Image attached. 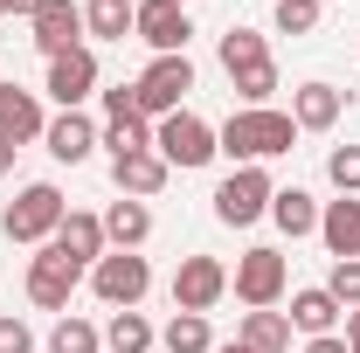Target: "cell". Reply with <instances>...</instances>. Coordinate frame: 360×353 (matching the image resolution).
<instances>
[{
  "label": "cell",
  "mask_w": 360,
  "mask_h": 353,
  "mask_svg": "<svg viewBox=\"0 0 360 353\" xmlns=\"http://www.w3.org/2000/svg\"><path fill=\"white\" fill-rule=\"evenodd\" d=\"M229 298V264L222 257H180V270H174V312H208Z\"/></svg>",
  "instance_id": "cell-8"
},
{
  "label": "cell",
  "mask_w": 360,
  "mask_h": 353,
  "mask_svg": "<svg viewBox=\"0 0 360 353\" xmlns=\"http://www.w3.org/2000/svg\"><path fill=\"white\" fill-rule=\"evenodd\" d=\"M236 97H243V111H264L270 97H277V63H257V70H243V77H229Z\"/></svg>",
  "instance_id": "cell-29"
},
{
  "label": "cell",
  "mask_w": 360,
  "mask_h": 353,
  "mask_svg": "<svg viewBox=\"0 0 360 353\" xmlns=\"http://www.w3.org/2000/svg\"><path fill=\"white\" fill-rule=\"evenodd\" d=\"M270 222H277L291 243H298V236H319V201L305 187H277V194H270Z\"/></svg>",
  "instance_id": "cell-21"
},
{
  "label": "cell",
  "mask_w": 360,
  "mask_h": 353,
  "mask_svg": "<svg viewBox=\"0 0 360 353\" xmlns=\"http://www.w3.org/2000/svg\"><path fill=\"white\" fill-rule=\"evenodd\" d=\"M215 146H222L236 167H264L277 153H291L298 146V125H291V111H229L222 125H215Z\"/></svg>",
  "instance_id": "cell-1"
},
{
  "label": "cell",
  "mask_w": 360,
  "mask_h": 353,
  "mask_svg": "<svg viewBox=\"0 0 360 353\" xmlns=\"http://www.w3.org/2000/svg\"><path fill=\"white\" fill-rule=\"evenodd\" d=\"M277 35H312L319 28V0H277Z\"/></svg>",
  "instance_id": "cell-31"
},
{
  "label": "cell",
  "mask_w": 360,
  "mask_h": 353,
  "mask_svg": "<svg viewBox=\"0 0 360 353\" xmlns=\"http://www.w3.org/2000/svg\"><path fill=\"white\" fill-rule=\"evenodd\" d=\"M77 277H84V270H70V264H63V257L42 243V250L28 257V305H42V312H70V298H77Z\"/></svg>",
  "instance_id": "cell-11"
},
{
  "label": "cell",
  "mask_w": 360,
  "mask_h": 353,
  "mask_svg": "<svg viewBox=\"0 0 360 353\" xmlns=\"http://www.w3.org/2000/svg\"><path fill=\"white\" fill-rule=\"evenodd\" d=\"M28 35L42 56H70V49H84V7L77 0H42L35 14H28Z\"/></svg>",
  "instance_id": "cell-10"
},
{
  "label": "cell",
  "mask_w": 360,
  "mask_h": 353,
  "mask_svg": "<svg viewBox=\"0 0 360 353\" xmlns=\"http://www.w3.org/2000/svg\"><path fill=\"white\" fill-rule=\"evenodd\" d=\"M14 153H21V146H7V139H0V174H14Z\"/></svg>",
  "instance_id": "cell-37"
},
{
  "label": "cell",
  "mask_w": 360,
  "mask_h": 353,
  "mask_svg": "<svg viewBox=\"0 0 360 353\" xmlns=\"http://www.w3.org/2000/svg\"><path fill=\"white\" fill-rule=\"evenodd\" d=\"M132 14H139V0H84V35L125 42V35H132Z\"/></svg>",
  "instance_id": "cell-23"
},
{
  "label": "cell",
  "mask_w": 360,
  "mask_h": 353,
  "mask_svg": "<svg viewBox=\"0 0 360 353\" xmlns=\"http://www.w3.org/2000/svg\"><path fill=\"white\" fill-rule=\"evenodd\" d=\"M90 291L111 312H139V298L153 291V264H146L139 250H104V257L90 264Z\"/></svg>",
  "instance_id": "cell-3"
},
{
  "label": "cell",
  "mask_w": 360,
  "mask_h": 353,
  "mask_svg": "<svg viewBox=\"0 0 360 353\" xmlns=\"http://www.w3.org/2000/svg\"><path fill=\"white\" fill-rule=\"evenodd\" d=\"M49 250H56V257H63L70 270H90L97 257H104V250H111V243H104V215H84V208H70Z\"/></svg>",
  "instance_id": "cell-13"
},
{
  "label": "cell",
  "mask_w": 360,
  "mask_h": 353,
  "mask_svg": "<svg viewBox=\"0 0 360 353\" xmlns=\"http://www.w3.org/2000/svg\"><path fill=\"white\" fill-rule=\"evenodd\" d=\"M42 132H49L42 97L21 90V84H0V139H7V146H28V139H42Z\"/></svg>",
  "instance_id": "cell-14"
},
{
  "label": "cell",
  "mask_w": 360,
  "mask_h": 353,
  "mask_svg": "<svg viewBox=\"0 0 360 353\" xmlns=\"http://www.w3.org/2000/svg\"><path fill=\"white\" fill-rule=\"evenodd\" d=\"M340 111H347V90H333V84H298L291 90V125L298 132H333Z\"/></svg>",
  "instance_id": "cell-17"
},
{
  "label": "cell",
  "mask_w": 360,
  "mask_h": 353,
  "mask_svg": "<svg viewBox=\"0 0 360 353\" xmlns=\"http://www.w3.org/2000/svg\"><path fill=\"white\" fill-rule=\"evenodd\" d=\"M49 97L63 111H84V97H97V56L90 49H70V56H49Z\"/></svg>",
  "instance_id": "cell-12"
},
{
  "label": "cell",
  "mask_w": 360,
  "mask_h": 353,
  "mask_svg": "<svg viewBox=\"0 0 360 353\" xmlns=\"http://www.w3.org/2000/svg\"><path fill=\"white\" fill-rule=\"evenodd\" d=\"M347 347H360V305L347 312Z\"/></svg>",
  "instance_id": "cell-36"
},
{
  "label": "cell",
  "mask_w": 360,
  "mask_h": 353,
  "mask_svg": "<svg viewBox=\"0 0 360 353\" xmlns=\"http://www.w3.org/2000/svg\"><path fill=\"white\" fill-rule=\"evenodd\" d=\"M180 7H187V0H180Z\"/></svg>",
  "instance_id": "cell-40"
},
{
  "label": "cell",
  "mask_w": 360,
  "mask_h": 353,
  "mask_svg": "<svg viewBox=\"0 0 360 353\" xmlns=\"http://www.w3.org/2000/svg\"><path fill=\"white\" fill-rule=\"evenodd\" d=\"M63 215H70V201H63V187L56 180H28L14 201H7V215H0V229H7V243H56V229H63Z\"/></svg>",
  "instance_id": "cell-2"
},
{
  "label": "cell",
  "mask_w": 360,
  "mask_h": 353,
  "mask_svg": "<svg viewBox=\"0 0 360 353\" xmlns=\"http://www.w3.org/2000/svg\"><path fill=\"white\" fill-rule=\"evenodd\" d=\"M139 118H174V111H187V90H194V63L187 56H153L146 63V77H139Z\"/></svg>",
  "instance_id": "cell-5"
},
{
  "label": "cell",
  "mask_w": 360,
  "mask_h": 353,
  "mask_svg": "<svg viewBox=\"0 0 360 353\" xmlns=\"http://www.w3.org/2000/svg\"><path fill=\"white\" fill-rule=\"evenodd\" d=\"M97 146L111 153V167L132 160V153H153V118H111V125L97 132Z\"/></svg>",
  "instance_id": "cell-25"
},
{
  "label": "cell",
  "mask_w": 360,
  "mask_h": 353,
  "mask_svg": "<svg viewBox=\"0 0 360 353\" xmlns=\"http://www.w3.org/2000/svg\"><path fill=\"white\" fill-rule=\"evenodd\" d=\"M326 291H333L340 305H360V257H347V264H333V277H326Z\"/></svg>",
  "instance_id": "cell-32"
},
{
  "label": "cell",
  "mask_w": 360,
  "mask_h": 353,
  "mask_svg": "<svg viewBox=\"0 0 360 353\" xmlns=\"http://www.w3.org/2000/svg\"><path fill=\"white\" fill-rule=\"evenodd\" d=\"M132 35L153 56H187V35H194V14L180 7V0H139L132 14Z\"/></svg>",
  "instance_id": "cell-9"
},
{
  "label": "cell",
  "mask_w": 360,
  "mask_h": 353,
  "mask_svg": "<svg viewBox=\"0 0 360 353\" xmlns=\"http://www.w3.org/2000/svg\"><path fill=\"white\" fill-rule=\"evenodd\" d=\"M49 353H104V333L90 319H77V312H63L56 333H49Z\"/></svg>",
  "instance_id": "cell-28"
},
{
  "label": "cell",
  "mask_w": 360,
  "mask_h": 353,
  "mask_svg": "<svg viewBox=\"0 0 360 353\" xmlns=\"http://www.w3.org/2000/svg\"><path fill=\"white\" fill-rule=\"evenodd\" d=\"M326 180H333L340 194H360V146H333V153H326Z\"/></svg>",
  "instance_id": "cell-30"
},
{
  "label": "cell",
  "mask_w": 360,
  "mask_h": 353,
  "mask_svg": "<svg viewBox=\"0 0 360 353\" xmlns=\"http://www.w3.org/2000/svg\"><path fill=\"white\" fill-rule=\"evenodd\" d=\"M104 97V118H139V90L132 84H111V90H97Z\"/></svg>",
  "instance_id": "cell-34"
},
{
  "label": "cell",
  "mask_w": 360,
  "mask_h": 353,
  "mask_svg": "<svg viewBox=\"0 0 360 353\" xmlns=\"http://www.w3.org/2000/svg\"><path fill=\"white\" fill-rule=\"evenodd\" d=\"M340 312H347V305H340L326 284H312V291H291V312H284V319H291V333L319 340V333H333V326H340Z\"/></svg>",
  "instance_id": "cell-18"
},
{
  "label": "cell",
  "mask_w": 360,
  "mask_h": 353,
  "mask_svg": "<svg viewBox=\"0 0 360 353\" xmlns=\"http://www.w3.org/2000/svg\"><path fill=\"white\" fill-rule=\"evenodd\" d=\"M305 353H347V340L340 333H319V340H305Z\"/></svg>",
  "instance_id": "cell-35"
},
{
  "label": "cell",
  "mask_w": 360,
  "mask_h": 353,
  "mask_svg": "<svg viewBox=\"0 0 360 353\" xmlns=\"http://www.w3.org/2000/svg\"><path fill=\"white\" fill-rule=\"evenodd\" d=\"M160 347H167V353H215V333H208L201 312H174L167 333H160Z\"/></svg>",
  "instance_id": "cell-27"
},
{
  "label": "cell",
  "mask_w": 360,
  "mask_h": 353,
  "mask_svg": "<svg viewBox=\"0 0 360 353\" xmlns=\"http://www.w3.org/2000/svg\"><path fill=\"white\" fill-rule=\"evenodd\" d=\"M0 353H35V333H28L14 312H0Z\"/></svg>",
  "instance_id": "cell-33"
},
{
  "label": "cell",
  "mask_w": 360,
  "mask_h": 353,
  "mask_svg": "<svg viewBox=\"0 0 360 353\" xmlns=\"http://www.w3.org/2000/svg\"><path fill=\"white\" fill-rule=\"evenodd\" d=\"M146 236H153V208L132 201V194H118V201L104 208V243H111V250H139Z\"/></svg>",
  "instance_id": "cell-19"
},
{
  "label": "cell",
  "mask_w": 360,
  "mask_h": 353,
  "mask_svg": "<svg viewBox=\"0 0 360 353\" xmlns=\"http://www.w3.org/2000/svg\"><path fill=\"white\" fill-rule=\"evenodd\" d=\"M42 146H49V160L84 167L90 153H97V125H90L84 111H56V118H49V132H42Z\"/></svg>",
  "instance_id": "cell-16"
},
{
  "label": "cell",
  "mask_w": 360,
  "mask_h": 353,
  "mask_svg": "<svg viewBox=\"0 0 360 353\" xmlns=\"http://www.w3.org/2000/svg\"><path fill=\"white\" fill-rule=\"evenodd\" d=\"M111 180H118V194H132V201H153V194L174 180V167H167L160 153H132V160H118V167H111Z\"/></svg>",
  "instance_id": "cell-20"
},
{
  "label": "cell",
  "mask_w": 360,
  "mask_h": 353,
  "mask_svg": "<svg viewBox=\"0 0 360 353\" xmlns=\"http://www.w3.org/2000/svg\"><path fill=\"white\" fill-rule=\"evenodd\" d=\"M319 243H326V257H333V264L360 257V194H340V201H326V208H319Z\"/></svg>",
  "instance_id": "cell-15"
},
{
  "label": "cell",
  "mask_w": 360,
  "mask_h": 353,
  "mask_svg": "<svg viewBox=\"0 0 360 353\" xmlns=\"http://www.w3.org/2000/svg\"><path fill=\"white\" fill-rule=\"evenodd\" d=\"M0 14H14V0H0Z\"/></svg>",
  "instance_id": "cell-38"
},
{
  "label": "cell",
  "mask_w": 360,
  "mask_h": 353,
  "mask_svg": "<svg viewBox=\"0 0 360 353\" xmlns=\"http://www.w3.org/2000/svg\"><path fill=\"white\" fill-rule=\"evenodd\" d=\"M215 56H222V70H229V77H243V70L270 63V35H257V28H229L222 42H215Z\"/></svg>",
  "instance_id": "cell-24"
},
{
  "label": "cell",
  "mask_w": 360,
  "mask_h": 353,
  "mask_svg": "<svg viewBox=\"0 0 360 353\" xmlns=\"http://www.w3.org/2000/svg\"><path fill=\"white\" fill-rule=\"evenodd\" d=\"M347 353H360V347H347Z\"/></svg>",
  "instance_id": "cell-39"
},
{
  "label": "cell",
  "mask_w": 360,
  "mask_h": 353,
  "mask_svg": "<svg viewBox=\"0 0 360 353\" xmlns=\"http://www.w3.org/2000/svg\"><path fill=\"white\" fill-rule=\"evenodd\" d=\"M229 291H236L250 312H270L284 291H291V264H284V250H243L236 270H229Z\"/></svg>",
  "instance_id": "cell-6"
},
{
  "label": "cell",
  "mask_w": 360,
  "mask_h": 353,
  "mask_svg": "<svg viewBox=\"0 0 360 353\" xmlns=\"http://www.w3.org/2000/svg\"><path fill=\"white\" fill-rule=\"evenodd\" d=\"M153 153H160L167 167H180V174H194V167H208L222 146H215V125H208V118L174 111V118H160V125H153Z\"/></svg>",
  "instance_id": "cell-4"
},
{
  "label": "cell",
  "mask_w": 360,
  "mask_h": 353,
  "mask_svg": "<svg viewBox=\"0 0 360 353\" xmlns=\"http://www.w3.org/2000/svg\"><path fill=\"white\" fill-rule=\"evenodd\" d=\"M270 194H277V180L264 167H236V174L215 187V222L222 229H250V222L270 215Z\"/></svg>",
  "instance_id": "cell-7"
},
{
  "label": "cell",
  "mask_w": 360,
  "mask_h": 353,
  "mask_svg": "<svg viewBox=\"0 0 360 353\" xmlns=\"http://www.w3.org/2000/svg\"><path fill=\"white\" fill-rule=\"evenodd\" d=\"M250 353H291V319L270 305V312H243V333H236Z\"/></svg>",
  "instance_id": "cell-22"
},
{
  "label": "cell",
  "mask_w": 360,
  "mask_h": 353,
  "mask_svg": "<svg viewBox=\"0 0 360 353\" xmlns=\"http://www.w3.org/2000/svg\"><path fill=\"white\" fill-rule=\"evenodd\" d=\"M153 319L146 312H111V326H104V353H153Z\"/></svg>",
  "instance_id": "cell-26"
}]
</instances>
